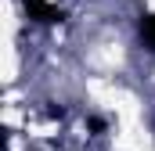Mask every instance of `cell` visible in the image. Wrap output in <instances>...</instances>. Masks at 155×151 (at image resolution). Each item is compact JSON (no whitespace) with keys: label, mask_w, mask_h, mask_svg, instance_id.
Wrapping results in <instances>:
<instances>
[{"label":"cell","mask_w":155,"mask_h":151,"mask_svg":"<svg viewBox=\"0 0 155 151\" xmlns=\"http://www.w3.org/2000/svg\"><path fill=\"white\" fill-rule=\"evenodd\" d=\"M22 7H25V14H29L33 22H40V25H54V22L65 18V11L54 7L51 0H22Z\"/></svg>","instance_id":"1"},{"label":"cell","mask_w":155,"mask_h":151,"mask_svg":"<svg viewBox=\"0 0 155 151\" xmlns=\"http://www.w3.org/2000/svg\"><path fill=\"white\" fill-rule=\"evenodd\" d=\"M141 40H144L148 50H155V14H144L141 18Z\"/></svg>","instance_id":"2"}]
</instances>
